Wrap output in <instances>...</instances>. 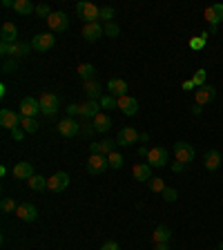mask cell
<instances>
[{
    "instance_id": "9a60e30c",
    "label": "cell",
    "mask_w": 223,
    "mask_h": 250,
    "mask_svg": "<svg viewBox=\"0 0 223 250\" xmlns=\"http://www.w3.org/2000/svg\"><path fill=\"white\" fill-rule=\"evenodd\" d=\"M116 141H112V139H103L101 143H92L89 146V152L92 154H101V156H109L112 152H116Z\"/></svg>"
},
{
    "instance_id": "60d3db41",
    "label": "cell",
    "mask_w": 223,
    "mask_h": 250,
    "mask_svg": "<svg viewBox=\"0 0 223 250\" xmlns=\"http://www.w3.org/2000/svg\"><path fill=\"white\" fill-rule=\"evenodd\" d=\"M161 194H163V199H165L167 203H174V201L179 199V192L174 190V188H165V190H163Z\"/></svg>"
},
{
    "instance_id": "f35d334b",
    "label": "cell",
    "mask_w": 223,
    "mask_h": 250,
    "mask_svg": "<svg viewBox=\"0 0 223 250\" xmlns=\"http://www.w3.org/2000/svg\"><path fill=\"white\" fill-rule=\"evenodd\" d=\"M101 18L105 22H114V7H101Z\"/></svg>"
},
{
    "instance_id": "603a6c76",
    "label": "cell",
    "mask_w": 223,
    "mask_h": 250,
    "mask_svg": "<svg viewBox=\"0 0 223 250\" xmlns=\"http://www.w3.org/2000/svg\"><path fill=\"white\" fill-rule=\"evenodd\" d=\"M0 38L2 42H18V27L14 22H2V29H0Z\"/></svg>"
},
{
    "instance_id": "bcb514c9",
    "label": "cell",
    "mask_w": 223,
    "mask_h": 250,
    "mask_svg": "<svg viewBox=\"0 0 223 250\" xmlns=\"http://www.w3.org/2000/svg\"><path fill=\"white\" fill-rule=\"evenodd\" d=\"M25 134H27V132L22 130V127H16V130H11V136H14L16 141H20V139H22V136H25Z\"/></svg>"
},
{
    "instance_id": "ac0fdd59",
    "label": "cell",
    "mask_w": 223,
    "mask_h": 250,
    "mask_svg": "<svg viewBox=\"0 0 223 250\" xmlns=\"http://www.w3.org/2000/svg\"><path fill=\"white\" fill-rule=\"evenodd\" d=\"M83 36H85V41H89V42L99 41L101 36H105V27L101 25V22H87V25H83Z\"/></svg>"
},
{
    "instance_id": "5bb4252c",
    "label": "cell",
    "mask_w": 223,
    "mask_h": 250,
    "mask_svg": "<svg viewBox=\"0 0 223 250\" xmlns=\"http://www.w3.org/2000/svg\"><path fill=\"white\" fill-rule=\"evenodd\" d=\"M116 103L125 116L139 114V99H134V96H121V99H116Z\"/></svg>"
},
{
    "instance_id": "7a4b0ae2",
    "label": "cell",
    "mask_w": 223,
    "mask_h": 250,
    "mask_svg": "<svg viewBox=\"0 0 223 250\" xmlns=\"http://www.w3.org/2000/svg\"><path fill=\"white\" fill-rule=\"evenodd\" d=\"M76 14L83 18V22H99L101 18V7H96L94 2H78L76 5Z\"/></svg>"
},
{
    "instance_id": "4316f807",
    "label": "cell",
    "mask_w": 223,
    "mask_h": 250,
    "mask_svg": "<svg viewBox=\"0 0 223 250\" xmlns=\"http://www.w3.org/2000/svg\"><path fill=\"white\" fill-rule=\"evenodd\" d=\"M14 11L20 16H31L36 11V7L31 5V0H14Z\"/></svg>"
},
{
    "instance_id": "f907efd6",
    "label": "cell",
    "mask_w": 223,
    "mask_h": 250,
    "mask_svg": "<svg viewBox=\"0 0 223 250\" xmlns=\"http://www.w3.org/2000/svg\"><path fill=\"white\" fill-rule=\"evenodd\" d=\"M201 112H203V107H201V105H194V107H192V114H201Z\"/></svg>"
},
{
    "instance_id": "7bdbcfd3",
    "label": "cell",
    "mask_w": 223,
    "mask_h": 250,
    "mask_svg": "<svg viewBox=\"0 0 223 250\" xmlns=\"http://www.w3.org/2000/svg\"><path fill=\"white\" fill-rule=\"evenodd\" d=\"M36 14L41 16V18H45V21H47V18H49L54 11L49 9V5H45V2H42V5H36Z\"/></svg>"
},
{
    "instance_id": "836d02e7",
    "label": "cell",
    "mask_w": 223,
    "mask_h": 250,
    "mask_svg": "<svg viewBox=\"0 0 223 250\" xmlns=\"http://www.w3.org/2000/svg\"><path fill=\"white\" fill-rule=\"evenodd\" d=\"M107 161H109V167H112V170H121V167H123V156L119 154V152H112V154L107 156Z\"/></svg>"
},
{
    "instance_id": "f546056e",
    "label": "cell",
    "mask_w": 223,
    "mask_h": 250,
    "mask_svg": "<svg viewBox=\"0 0 223 250\" xmlns=\"http://www.w3.org/2000/svg\"><path fill=\"white\" fill-rule=\"evenodd\" d=\"M29 188L31 190H36V192H42V190H47V179L41 177V174H34V177L29 179Z\"/></svg>"
},
{
    "instance_id": "83f0119b",
    "label": "cell",
    "mask_w": 223,
    "mask_h": 250,
    "mask_svg": "<svg viewBox=\"0 0 223 250\" xmlns=\"http://www.w3.org/2000/svg\"><path fill=\"white\" fill-rule=\"evenodd\" d=\"M92 123H94V130L96 132H107L109 127H112V119H109L107 114H99Z\"/></svg>"
},
{
    "instance_id": "7402d4cb",
    "label": "cell",
    "mask_w": 223,
    "mask_h": 250,
    "mask_svg": "<svg viewBox=\"0 0 223 250\" xmlns=\"http://www.w3.org/2000/svg\"><path fill=\"white\" fill-rule=\"evenodd\" d=\"M132 174H134L136 181L147 183V181L152 179V167H150V163H136V166L132 167Z\"/></svg>"
},
{
    "instance_id": "3957f363",
    "label": "cell",
    "mask_w": 223,
    "mask_h": 250,
    "mask_svg": "<svg viewBox=\"0 0 223 250\" xmlns=\"http://www.w3.org/2000/svg\"><path fill=\"white\" fill-rule=\"evenodd\" d=\"M47 25H49V31L54 34H62V31L69 29V18L65 11H54L49 18H47Z\"/></svg>"
},
{
    "instance_id": "8992f818",
    "label": "cell",
    "mask_w": 223,
    "mask_h": 250,
    "mask_svg": "<svg viewBox=\"0 0 223 250\" xmlns=\"http://www.w3.org/2000/svg\"><path fill=\"white\" fill-rule=\"evenodd\" d=\"M141 141V134L132 127V125H125V127H121V132L116 134V143L119 146H123V147H127V146H134V143H139Z\"/></svg>"
},
{
    "instance_id": "30bf717a",
    "label": "cell",
    "mask_w": 223,
    "mask_h": 250,
    "mask_svg": "<svg viewBox=\"0 0 223 250\" xmlns=\"http://www.w3.org/2000/svg\"><path fill=\"white\" fill-rule=\"evenodd\" d=\"M56 42V36L52 34H36V36L31 38V47L36 49V52H49Z\"/></svg>"
},
{
    "instance_id": "681fc988",
    "label": "cell",
    "mask_w": 223,
    "mask_h": 250,
    "mask_svg": "<svg viewBox=\"0 0 223 250\" xmlns=\"http://www.w3.org/2000/svg\"><path fill=\"white\" fill-rule=\"evenodd\" d=\"M181 87L185 89V92H192V89H194V83H192V81H185V83H183Z\"/></svg>"
},
{
    "instance_id": "9c48e42d",
    "label": "cell",
    "mask_w": 223,
    "mask_h": 250,
    "mask_svg": "<svg viewBox=\"0 0 223 250\" xmlns=\"http://www.w3.org/2000/svg\"><path fill=\"white\" fill-rule=\"evenodd\" d=\"M205 21L210 22V31H217V25L219 22H223V5L221 2H217V5H210L208 9H205Z\"/></svg>"
},
{
    "instance_id": "d6986e66",
    "label": "cell",
    "mask_w": 223,
    "mask_h": 250,
    "mask_svg": "<svg viewBox=\"0 0 223 250\" xmlns=\"http://www.w3.org/2000/svg\"><path fill=\"white\" fill-rule=\"evenodd\" d=\"M83 89H85V94H87L89 101H101V99H103V85L96 83L94 78H92V81H85Z\"/></svg>"
},
{
    "instance_id": "8d00e7d4",
    "label": "cell",
    "mask_w": 223,
    "mask_h": 250,
    "mask_svg": "<svg viewBox=\"0 0 223 250\" xmlns=\"http://www.w3.org/2000/svg\"><path fill=\"white\" fill-rule=\"evenodd\" d=\"M205 78H208V72H205V69H197V74L192 76L194 87H203V85H208L205 83Z\"/></svg>"
},
{
    "instance_id": "2e32d148",
    "label": "cell",
    "mask_w": 223,
    "mask_h": 250,
    "mask_svg": "<svg viewBox=\"0 0 223 250\" xmlns=\"http://www.w3.org/2000/svg\"><path fill=\"white\" fill-rule=\"evenodd\" d=\"M38 112H41V103H38V99H34V96H25V99L20 101V116H29V119H34Z\"/></svg>"
},
{
    "instance_id": "f5cc1de1",
    "label": "cell",
    "mask_w": 223,
    "mask_h": 250,
    "mask_svg": "<svg viewBox=\"0 0 223 250\" xmlns=\"http://www.w3.org/2000/svg\"><path fill=\"white\" fill-rule=\"evenodd\" d=\"M217 250H223V246H219V248H217Z\"/></svg>"
},
{
    "instance_id": "e575fe53",
    "label": "cell",
    "mask_w": 223,
    "mask_h": 250,
    "mask_svg": "<svg viewBox=\"0 0 223 250\" xmlns=\"http://www.w3.org/2000/svg\"><path fill=\"white\" fill-rule=\"evenodd\" d=\"M99 103H101V107L103 109H119V103H116V99L112 96V94H105Z\"/></svg>"
},
{
    "instance_id": "4fadbf2b",
    "label": "cell",
    "mask_w": 223,
    "mask_h": 250,
    "mask_svg": "<svg viewBox=\"0 0 223 250\" xmlns=\"http://www.w3.org/2000/svg\"><path fill=\"white\" fill-rule=\"evenodd\" d=\"M217 99V89L212 87V85H203V87H199L197 92H194V101H197V105H208L212 103V101Z\"/></svg>"
},
{
    "instance_id": "8fae6325",
    "label": "cell",
    "mask_w": 223,
    "mask_h": 250,
    "mask_svg": "<svg viewBox=\"0 0 223 250\" xmlns=\"http://www.w3.org/2000/svg\"><path fill=\"white\" fill-rule=\"evenodd\" d=\"M0 125L5 127V130H16V127H20V114H16L14 109H0Z\"/></svg>"
},
{
    "instance_id": "5b68a950",
    "label": "cell",
    "mask_w": 223,
    "mask_h": 250,
    "mask_svg": "<svg viewBox=\"0 0 223 250\" xmlns=\"http://www.w3.org/2000/svg\"><path fill=\"white\" fill-rule=\"evenodd\" d=\"M174 156H177V161L181 163H192L194 156H197V152H194V147L190 146V143H185V141H177L174 143Z\"/></svg>"
},
{
    "instance_id": "6da1fadb",
    "label": "cell",
    "mask_w": 223,
    "mask_h": 250,
    "mask_svg": "<svg viewBox=\"0 0 223 250\" xmlns=\"http://www.w3.org/2000/svg\"><path fill=\"white\" fill-rule=\"evenodd\" d=\"M38 103H41V112L45 116H54L58 109H61V101H58V96L52 92H42L41 96H38Z\"/></svg>"
},
{
    "instance_id": "52a82bcc",
    "label": "cell",
    "mask_w": 223,
    "mask_h": 250,
    "mask_svg": "<svg viewBox=\"0 0 223 250\" xmlns=\"http://www.w3.org/2000/svg\"><path fill=\"white\" fill-rule=\"evenodd\" d=\"M170 161V152L165 147H152L150 154H147V163L150 167H165Z\"/></svg>"
},
{
    "instance_id": "ffe728a7",
    "label": "cell",
    "mask_w": 223,
    "mask_h": 250,
    "mask_svg": "<svg viewBox=\"0 0 223 250\" xmlns=\"http://www.w3.org/2000/svg\"><path fill=\"white\" fill-rule=\"evenodd\" d=\"M107 92L114 96V99H121V96H127V83L123 78H112L107 83Z\"/></svg>"
},
{
    "instance_id": "e0dca14e",
    "label": "cell",
    "mask_w": 223,
    "mask_h": 250,
    "mask_svg": "<svg viewBox=\"0 0 223 250\" xmlns=\"http://www.w3.org/2000/svg\"><path fill=\"white\" fill-rule=\"evenodd\" d=\"M16 214H18V219H22V221H27V224H31V221H36L38 219V210L34 203L25 201L18 206V210H16Z\"/></svg>"
},
{
    "instance_id": "d6a6232c",
    "label": "cell",
    "mask_w": 223,
    "mask_h": 250,
    "mask_svg": "<svg viewBox=\"0 0 223 250\" xmlns=\"http://www.w3.org/2000/svg\"><path fill=\"white\" fill-rule=\"evenodd\" d=\"M18 206H20V203H16V199H11V197H5L0 201V210H2V212H16Z\"/></svg>"
},
{
    "instance_id": "ee69618b",
    "label": "cell",
    "mask_w": 223,
    "mask_h": 250,
    "mask_svg": "<svg viewBox=\"0 0 223 250\" xmlns=\"http://www.w3.org/2000/svg\"><path fill=\"white\" fill-rule=\"evenodd\" d=\"M81 132H83V136H92L94 132V123H81Z\"/></svg>"
},
{
    "instance_id": "c3c4849f",
    "label": "cell",
    "mask_w": 223,
    "mask_h": 250,
    "mask_svg": "<svg viewBox=\"0 0 223 250\" xmlns=\"http://www.w3.org/2000/svg\"><path fill=\"white\" fill-rule=\"evenodd\" d=\"M183 170H185V163H181V161L172 163V172H177V174H179V172H183Z\"/></svg>"
},
{
    "instance_id": "ab89813d",
    "label": "cell",
    "mask_w": 223,
    "mask_h": 250,
    "mask_svg": "<svg viewBox=\"0 0 223 250\" xmlns=\"http://www.w3.org/2000/svg\"><path fill=\"white\" fill-rule=\"evenodd\" d=\"M18 69V62H16V58H7L5 62H2V74H11Z\"/></svg>"
},
{
    "instance_id": "7dc6e473",
    "label": "cell",
    "mask_w": 223,
    "mask_h": 250,
    "mask_svg": "<svg viewBox=\"0 0 223 250\" xmlns=\"http://www.w3.org/2000/svg\"><path fill=\"white\" fill-rule=\"evenodd\" d=\"M101 250H121V246L116 244V241H107V244H103Z\"/></svg>"
},
{
    "instance_id": "816d5d0a",
    "label": "cell",
    "mask_w": 223,
    "mask_h": 250,
    "mask_svg": "<svg viewBox=\"0 0 223 250\" xmlns=\"http://www.w3.org/2000/svg\"><path fill=\"white\" fill-rule=\"evenodd\" d=\"M156 250H170V246L167 244H156Z\"/></svg>"
},
{
    "instance_id": "4dcf8cb0",
    "label": "cell",
    "mask_w": 223,
    "mask_h": 250,
    "mask_svg": "<svg viewBox=\"0 0 223 250\" xmlns=\"http://www.w3.org/2000/svg\"><path fill=\"white\" fill-rule=\"evenodd\" d=\"M208 38H210L208 31H201L197 38H192V41H190V47H192V49H197V52H201L203 47H205V42H208Z\"/></svg>"
},
{
    "instance_id": "f6af8a7d",
    "label": "cell",
    "mask_w": 223,
    "mask_h": 250,
    "mask_svg": "<svg viewBox=\"0 0 223 250\" xmlns=\"http://www.w3.org/2000/svg\"><path fill=\"white\" fill-rule=\"evenodd\" d=\"M67 114H69V116H76V114H81V105H76V103L67 105Z\"/></svg>"
},
{
    "instance_id": "484cf974",
    "label": "cell",
    "mask_w": 223,
    "mask_h": 250,
    "mask_svg": "<svg viewBox=\"0 0 223 250\" xmlns=\"http://www.w3.org/2000/svg\"><path fill=\"white\" fill-rule=\"evenodd\" d=\"M152 239H154V244H167V241L172 239V230L167 228V226H156Z\"/></svg>"
},
{
    "instance_id": "b9f144b4",
    "label": "cell",
    "mask_w": 223,
    "mask_h": 250,
    "mask_svg": "<svg viewBox=\"0 0 223 250\" xmlns=\"http://www.w3.org/2000/svg\"><path fill=\"white\" fill-rule=\"evenodd\" d=\"M34 47H31V42H22V41H18V58H25L27 54L31 52Z\"/></svg>"
},
{
    "instance_id": "277c9868",
    "label": "cell",
    "mask_w": 223,
    "mask_h": 250,
    "mask_svg": "<svg viewBox=\"0 0 223 250\" xmlns=\"http://www.w3.org/2000/svg\"><path fill=\"white\" fill-rule=\"evenodd\" d=\"M107 167H109L107 156L92 154L87 159V166H85V170H87V174H92V177H99V174H103V172L107 170Z\"/></svg>"
},
{
    "instance_id": "7c38bea8",
    "label": "cell",
    "mask_w": 223,
    "mask_h": 250,
    "mask_svg": "<svg viewBox=\"0 0 223 250\" xmlns=\"http://www.w3.org/2000/svg\"><path fill=\"white\" fill-rule=\"evenodd\" d=\"M58 132H61L62 136L72 139V136L81 134V123H78L76 119H72V116H67V119H62L61 123H58Z\"/></svg>"
},
{
    "instance_id": "d4e9b609",
    "label": "cell",
    "mask_w": 223,
    "mask_h": 250,
    "mask_svg": "<svg viewBox=\"0 0 223 250\" xmlns=\"http://www.w3.org/2000/svg\"><path fill=\"white\" fill-rule=\"evenodd\" d=\"M203 166H205V170L214 172L221 167V152L217 150H208L205 152V161H203Z\"/></svg>"
},
{
    "instance_id": "f1b7e54d",
    "label": "cell",
    "mask_w": 223,
    "mask_h": 250,
    "mask_svg": "<svg viewBox=\"0 0 223 250\" xmlns=\"http://www.w3.org/2000/svg\"><path fill=\"white\" fill-rule=\"evenodd\" d=\"M38 121L36 119H29V116H20V127L27 132V134H34V132H38Z\"/></svg>"
},
{
    "instance_id": "74e56055",
    "label": "cell",
    "mask_w": 223,
    "mask_h": 250,
    "mask_svg": "<svg viewBox=\"0 0 223 250\" xmlns=\"http://www.w3.org/2000/svg\"><path fill=\"white\" fill-rule=\"evenodd\" d=\"M105 36H109V38H116L121 34V27L116 25V22H105Z\"/></svg>"
},
{
    "instance_id": "cb8c5ba5",
    "label": "cell",
    "mask_w": 223,
    "mask_h": 250,
    "mask_svg": "<svg viewBox=\"0 0 223 250\" xmlns=\"http://www.w3.org/2000/svg\"><path fill=\"white\" fill-rule=\"evenodd\" d=\"M14 177L16 179H27L29 181L31 177H34V166H31L29 161H20L14 166Z\"/></svg>"
},
{
    "instance_id": "d590c367",
    "label": "cell",
    "mask_w": 223,
    "mask_h": 250,
    "mask_svg": "<svg viewBox=\"0 0 223 250\" xmlns=\"http://www.w3.org/2000/svg\"><path fill=\"white\" fill-rule=\"evenodd\" d=\"M147 186H150V190H152V192H163V190H165V181H163V179H159V177H152L150 179V181H147Z\"/></svg>"
},
{
    "instance_id": "1f68e13d",
    "label": "cell",
    "mask_w": 223,
    "mask_h": 250,
    "mask_svg": "<svg viewBox=\"0 0 223 250\" xmlns=\"http://www.w3.org/2000/svg\"><path fill=\"white\" fill-rule=\"evenodd\" d=\"M96 74V69H94V65H89V62H85V65H78V76L85 81H92V76Z\"/></svg>"
},
{
    "instance_id": "44dd1931",
    "label": "cell",
    "mask_w": 223,
    "mask_h": 250,
    "mask_svg": "<svg viewBox=\"0 0 223 250\" xmlns=\"http://www.w3.org/2000/svg\"><path fill=\"white\" fill-rule=\"evenodd\" d=\"M101 114V103L99 101H85L83 105H81V116L83 119H96V116Z\"/></svg>"
},
{
    "instance_id": "ba28073f",
    "label": "cell",
    "mask_w": 223,
    "mask_h": 250,
    "mask_svg": "<svg viewBox=\"0 0 223 250\" xmlns=\"http://www.w3.org/2000/svg\"><path fill=\"white\" fill-rule=\"evenodd\" d=\"M69 186V174L67 172H56L54 177L47 179V190L49 192H62Z\"/></svg>"
}]
</instances>
